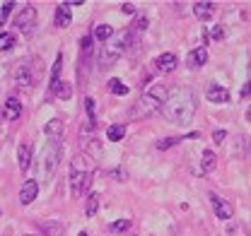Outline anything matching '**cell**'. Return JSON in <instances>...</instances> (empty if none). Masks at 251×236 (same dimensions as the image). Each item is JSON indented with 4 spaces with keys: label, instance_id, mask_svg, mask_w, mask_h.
<instances>
[{
    "label": "cell",
    "instance_id": "836d02e7",
    "mask_svg": "<svg viewBox=\"0 0 251 236\" xmlns=\"http://www.w3.org/2000/svg\"><path fill=\"white\" fill-rule=\"evenodd\" d=\"M225 138H227V133H225V130H213V140H215L218 145H222V140H225Z\"/></svg>",
    "mask_w": 251,
    "mask_h": 236
},
{
    "label": "cell",
    "instance_id": "4316f807",
    "mask_svg": "<svg viewBox=\"0 0 251 236\" xmlns=\"http://www.w3.org/2000/svg\"><path fill=\"white\" fill-rule=\"evenodd\" d=\"M56 96H61V99H70V96H73V87H70L68 82H61L58 89H56Z\"/></svg>",
    "mask_w": 251,
    "mask_h": 236
},
{
    "label": "cell",
    "instance_id": "7a4b0ae2",
    "mask_svg": "<svg viewBox=\"0 0 251 236\" xmlns=\"http://www.w3.org/2000/svg\"><path fill=\"white\" fill-rule=\"evenodd\" d=\"M167 99H169V89L164 87V85H152L138 99V104L133 109V118H143V116L155 114V111H162V106H164Z\"/></svg>",
    "mask_w": 251,
    "mask_h": 236
},
{
    "label": "cell",
    "instance_id": "8d00e7d4",
    "mask_svg": "<svg viewBox=\"0 0 251 236\" xmlns=\"http://www.w3.org/2000/svg\"><path fill=\"white\" fill-rule=\"evenodd\" d=\"M247 120L251 123V106H249V111H247Z\"/></svg>",
    "mask_w": 251,
    "mask_h": 236
},
{
    "label": "cell",
    "instance_id": "8fae6325",
    "mask_svg": "<svg viewBox=\"0 0 251 236\" xmlns=\"http://www.w3.org/2000/svg\"><path fill=\"white\" fill-rule=\"evenodd\" d=\"M205 99L208 101H213V104H225L227 99H229V92L222 87V85H208V89H205Z\"/></svg>",
    "mask_w": 251,
    "mask_h": 236
},
{
    "label": "cell",
    "instance_id": "d6a6232c",
    "mask_svg": "<svg viewBox=\"0 0 251 236\" xmlns=\"http://www.w3.org/2000/svg\"><path fill=\"white\" fill-rule=\"evenodd\" d=\"M121 12H124V15H135V5H133V2H124V5H121Z\"/></svg>",
    "mask_w": 251,
    "mask_h": 236
},
{
    "label": "cell",
    "instance_id": "3957f363",
    "mask_svg": "<svg viewBox=\"0 0 251 236\" xmlns=\"http://www.w3.org/2000/svg\"><path fill=\"white\" fill-rule=\"evenodd\" d=\"M41 72H44L41 58H31V60H20V63L12 68L10 77H12V82H15L17 87L31 89L41 80Z\"/></svg>",
    "mask_w": 251,
    "mask_h": 236
},
{
    "label": "cell",
    "instance_id": "603a6c76",
    "mask_svg": "<svg viewBox=\"0 0 251 236\" xmlns=\"http://www.w3.org/2000/svg\"><path fill=\"white\" fill-rule=\"evenodd\" d=\"M111 36H114V29H111L109 24H99V27L94 29V39H97V41H101V44H106Z\"/></svg>",
    "mask_w": 251,
    "mask_h": 236
},
{
    "label": "cell",
    "instance_id": "277c9868",
    "mask_svg": "<svg viewBox=\"0 0 251 236\" xmlns=\"http://www.w3.org/2000/svg\"><path fill=\"white\" fill-rule=\"evenodd\" d=\"M130 41H133V34H130V31H124V34H119L111 44H104V46H101V51H99V56H97L99 68H101V70L111 68L116 60L124 56V51L128 48V44H130Z\"/></svg>",
    "mask_w": 251,
    "mask_h": 236
},
{
    "label": "cell",
    "instance_id": "83f0119b",
    "mask_svg": "<svg viewBox=\"0 0 251 236\" xmlns=\"http://www.w3.org/2000/svg\"><path fill=\"white\" fill-rule=\"evenodd\" d=\"M130 227V219H116V222H111V232H126Z\"/></svg>",
    "mask_w": 251,
    "mask_h": 236
},
{
    "label": "cell",
    "instance_id": "ffe728a7",
    "mask_svg": "<svg viewBox=\"0 0 251 236\" xmlns=\"http://www.w3.org/2000/svg\"><path fill=\"white\" fill-rule=\"evenodd\" d=\"M39 229L44 232V236H63L65 234V227H63L61 222H53V219L41 222V224H39Z\"/></svg>",
    "mask_w": 251,
    "mask_h": 236
},
{
    "label": "cell",
    "instance_id": "ac0fdd59",
    "mask_svg": "<svg viewBox=\"0 0 251 236\" xmlns=\"http://www.w3.org/2000/svg\"><path fill=\"white\" fill-rule=\"evenodd\" d=\"M215 166H218L215 152H213V149H205L203 157H201V171H203V174H210V171H215Z\"/></svg>",
    "mask_w": 251,
    "mask_h": 236
},
{
    "label": "cell",
    "instance_id": "7c38bea8",
    "mask_svg": "<svg viewBox=\"0 0 251 236\" xmlns=\"http://www.w3.org/2000/svg\"><path fill=\"white\" fill-rule=\"evenodd\" d=\"M176 65H179V60H176L174 53H162V56L155 60V70L157 72H172Z\"/></svg>",
    "mask_w": 251,
    "mask_h": 236
},
{
    "label": "cell",
    "instance_id": "e575fe53",
    "mask_svg": "<svg viewBox=\"0 0 251 236\" xmlns=\"http://www.w3.org/2000/svg\"><path fill=\"white\" fill-rule=\"evenodd\" d=\"M249 96H251V80L242 87V99H249Z\"/></svg>",
    "mask_w": 251,
    "mask_h": 236
},
{
    "label": "cell",
    "instance_id": "52a82bcc",
    "mask_svg": "<svg viewBox=\"0 0 251 236\" xmlns=\"http://www.w3.org/2000/svg\"><path fill=\"white\" fill-rule=\"evenodd\" d=\"M208 198H210V203H213V210H215V217H218V219H229V217L234 214V207H232V203L222 200L218 193H210Z\"/></svg>",
    "mask_w": 251,
    "mask_h": 236
},
{
    "label": "cell",
    "instance_id": "74e56055",
    "mask_svg": "<svg viewBox=\"0 0 251 236\" xmlns=\"http://www.w3.org/2000/svg\"><path fill=\"white\" fill-rule=\"evenodd\" d=\"M80 236H87V232H80Z\"/></svg>",
    "mask_w": 251,
    "mask_h": 236
},
{
    "label": "cell",
    "instance_id": "7402d4cb",
    "mask_svg": "<svg viewBox=\"0 0 251 236\" xmlns=\"http://www.w3.org/2000/svg\"><path fill=\"white\" fill-rule=\"evenodd\" d=\"M106 138H109L111 142L124 140L126 138V125H109V128H106Z\"/></svg>",
    "mask_w": 251,
    "mask_h": 236
},
{
    "label": "cell",
    "instance_id": "1f68e13d",
    "mask_svg": "<svg viewBox=\"0 0 251 236\" xmlns=\"http://www.w3.org/2000/svg\"><path fill=\"white\" fill-rule=\"evenodd\" d=\"M148 29V17H138L135 20V31H145Z\"/></svg>",
    "mask_w": 251,
    "mask_h": 236
},
{
    "label": "cell",
    "instance_id": "d6986e66",
    "mask_svg": "<svg viewBox=\"0 0 251 236\" xmlns=\"http://www.w3.org/2000/svg\"><path fill=\"white\" fill-rule=\"evenodd\" d=\"M205 60H208V51L201 46V48H193L191 53H188V68H201V65H205Z\"/></svg>",
    "mask_w": 251,
    "mask_h": 236
},
{
    "label": "cell",
    "instance_id": "8992f818",
    "mask_svg": "<svg viewBox=\"0 0 251 236\" xmlns=\"http://www.w3.org/2000/svg\"><path fill=\"white\" fill-rule=\"evenodd\" d=\"M90 186H92V174H70V190L75 198L87 195Z\"/></svg>",
    "mask_w": 251,
    "mask_h": 236
},
{
    "label": "cell",
    "instance_id": "2e32d148",
    "mask_svg": "<svg viewBox=\"0 0 251 236\" xmlns=\"http://www.w3.org/2000/svg\"><path fill=\"white\" fill-rule=\"evenodd\" d=\"M20 116H22V104H20V99H17V96H10V99L5 101V118L17 120Z\"/></svg>",
    "mask_w": 251,
    "mask_h": 236
},
{
    "label": "cell",
    "instance_id": "4dcf8cb0",
    "mask_svg": "<svg viewBox=\"0 0 251 236\" xmlns=\"http://www.w3.org/2000/svg\"><path fill=\"white\" fill-rule=\"evenodd\" d=\"M12 7H15V2H2V5H0V24L7 20V15H10Z\"/></svg>",
    "mask_w": 251,
    "mask_h": 236
},
{
    "label": "cell",
    "instance_id": "6da1fadb",
    "mask_svg": "<svg viewBox=\"0 0 251 236\" xmlns=\"http://www.w3.org/2000/svg\"><path fill=\"white\" fill-rule=\"evenodd\" d=\"M198 109V99L193 94L191 87H176L174 92H169V99L162 106V116L167 118L169 123H191V118Z\"/></svg>",
    "mask_w": 251,
    "mask_h": 236
},
{
    "label": "cell",
    "instance_id": "cb8c5ba5",
    "mask_svg": "<svg viewBox=\"0 0 251 236\" xmlns=\"http://www.w3.org/2000/svg\"><path fill=\"white\" fill-rule=\"evenodd\" d=\"M99 193H92V195H87V207H85V214L87 217H94L97 214V210H99Z\"/></svg>",
    "mask_w": 251,
    "mask_h": 236
},
{
    "label": "cell",
    "instance_id": "30bf717a",
    "mask_svg": "<svg viewBox=\"0 0 251 236\" xmlns=\"http://www.w3.org/2000/svg\"><path fill=\"white\" fill-rule=\"evenodd\" d=\"M36 195H39V181H34V178L25 181L22 183V190H20V203L22 205H31L36 200Z\"/></svg>",
    "mask_w": 251,
    "mask_h": 236
},
{
    "label": "cell",
    "instance_id": "f35d334b",
    "mask_svg": "<svg viewBox=\"0 0 251 236\" xmlns=\"http://www.w3.org/2000/svg\"><path fill=\"white\" fill-rule=\"evenodd\" d=\"M27 236H34V234H27Z\"/></svg>",
    "mask_w": 251,
    "mask_h": 236
},
{
    "label": "cell",
    "instance_id": "f546056e",
    "mask_svg": "<svg viewBox=\"0 0 251 236\" xmlns=\"http://www.w3.org/2000/svg\"><path fill=\"white\" fill-rule=\"evenodd\" d=\"M176 142H181V138H164V140L157 142V149H167V147H172V145H176Z\"/></svg>",
    "mask_w": 251,
    "mask_h": 236
},
{
    "label": "cell",
    "instance_id": "5bb4252c",
    "mask_svg": "<svg viewBox=\"0 0 251 236\" xmlns=\"http://www.w3.org/2000/svg\"><path fill=\"white\" fill-rule=\"evenodd\" d=\"M61 68H63V56H56V63L51 68V80H49V92L56 94V89L61 85Z\"/></svg>",
    "mask_w": 251,
    "mask_h": 236
},
{
    "label": "cell",
    "instance_id": "f1b7e54d",
    "mask_svg": "<svg viewBox=\"0 0 251 236\" xmlns=\"http://www.w3.org/2000/svg\"><path fill=\"white\" fill-rule=\"evenodd\" d=\"M85 111H87V120H94L97 118V111H94V99H85Z\"/></svg>",
    "mask_w": 251,
    "mask_h": 236
},
{
    "label": "cell",
    "instance_id": "9a60e30c",
    "mask_svg": "<svg viewBox=\"0 0 251 236\" xmlns=\"http://www.w3.org/2000/svg\"><path fill=\"white\" fill-rule=\"evenodd\" d=\"M213 12H215V2H196L193 5V15L203 22H208L213 17Z\"/></svg>",
    "mask_w": 251,
    "mask_h": 236
},
{
    "label": "cell",
    "instance_id": "5b68a950",
    "mask_svg": "<svg viewBox=\"0 0 251 236\" xmlns=\"http://www.w3.org/2000/svg\"><path fill=\"white\" fill-rule=\"evenodd\" d=\"M51 142L41 152V164H39V181H49L56 174V166L61 162V138H49Z\"/></svg>",
    "mask_w": 251,
    "mask_h": 236
},
{
    "label": "cell",
    "instance_id": "d4e9b609",
    "mask_svg": "<svg viewBox=\"0 0 251 236\" xmlns=\"http://www.w3.org/2000/svg\"><path fill=\"white\" fill-rule=\"evenodd\" d=\"M109 89H111L116 96H126V94H128V87H126L121 80H116V77H114V80H109Z\"/></svg>",
    "mask_w": 251,
    "mask_h": 236
},
{
    "label": "cell",
    "instance_id": "ba28073f",
    "mask_svg": "<svg viewBox=\"0 0 251 236\" xmlns=\"http://www.w3.org/2000/svg\"><path fill=\"white\" fill-rule=\"evenodd\" d=\"M94 162L90 154H75L73 162H70V171L73 174H92Z\"/></svg>",
    "mask_w": 251,
    "mask_h": 236
},
{
    "label": "cell",
    "instance_id": "d590c367",
    "mask_svg": "<svg viewBox=\"0 0 251 236\" xmlns=\"http://www.w3.org/2000/svg\"><path fill=\"white\" fill-rule=\"evenodd\" d=\"M222 36H225L222 27H215V29H213V39H222Z\"/></svg>",
    "mask_w": 251,
    "mask_h": 236
},
{
    "label": "cell",
    "instance_id": "9c48e42d",
    "mask_svg": "<svg viewBox=\"0 0 251 236\" xmlns=\"http://www.w3.org/2000/svg\"><path fill=\"white\" fill-rule=\"evenodd\" d=\"M36 22V7L34 5H27V7H22V12L15 17V27H20L22 31H27Z\"/></svg>",
    "mask_w": 251,
    "mask_h": 236
},
{
    "label": "cell",
    "instance_id": "44dd1931",
    "mask_svg": "<svg viewBox=\"0 0 251 236\" xmlns=\"http://www.w3.org/2000/svg\"><path fill=\"white\" fill-rule=\"evenodd\" d=\"M44 130H46V135H49V138H61L63 135V120L51 118V120L44 125Z\"/></svg>",
    "mask_w": 251,
    "mask_h": 236
},
{
    "label": "cell",
    "instance_id": "4fadbf2b",
    "mask_svg": "<svg viewBox=\"0 0 251 236\" xmlns=\"http://www.w3.org/2000/svg\"><path fill=\"white\" fill-rule=\"evenodd\" d=\"M17 164H20V171H29V164H31V145L29 142H22L17 147Z\"/></svg>",
    "mask_w": 251,
    "mask_h": 236
},
{
    "label": "cell",
    "instance_id": "484cf974",
    "mask_svg": "<svg viewBox=\"0 0 251 236\" xmlns=\"http://www.w3.org/2000/svg\"><path fill=\"white\" fill-rule=\"evenodd\" d=\"M12 46H15V36L10 31H2L0 34V51H10Z\"/></svg>",
    "mask_w": 251,
    "mask_h": 236
},
{
    "label": "cell",
    "instance_id": "e0dca14e",
    "mask_svg": "<svg viewBox=\"0 0 251 236\" xmlns=\"http://www.w3.org/2000/svg\"><path fill=\"white\" fill-rule=\"evenodd\" d=\"M70 20H73V15H70V7H68V2H61L58 7H56V17H53V22H56V27H68L70 24Z\"/></svg>",
    "mask_w": 251,
    "mask_h": 236
}]
</instances>
